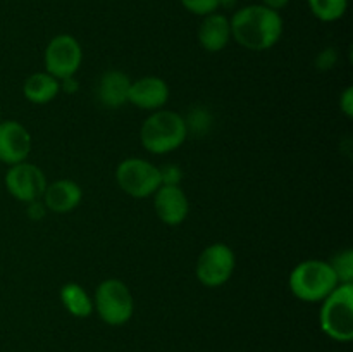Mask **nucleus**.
<instances>
[{
  "label": "nucleus",
  "mask_w": 353,
  "mask_h": 352,
  "mask_svg": "<svg viewBox=\"0 0 353 352\" xmlns=\"http://www.w3.org/2000/svg\"><path fill=\"white\" fill-rule=\"evenodd\" d=\"M309 9L323 23H334L347 14L348 0H307Z\"/></svg>",
  "instance_id": "a211bd4d"
},
{
  "label": "nucleus",
  "mask_w": 353,
  "mask_h": 352,
  "mask_svg": "<svg viewBox=\"0 0 353 352\" xmlns=\"http://www.w3.org/2000/svg\"><path fill=\"white\" fill-rule=\"evenodd\" d=\"M231 40L230 19L221 12L203 17L199 28V41L207 52H221Z\"/></svg>",
  "instance_id": "2eb2a0df"
},
{
  "label": "nucleus",
  "mask_w": 353,
  "mask_h": 352,
  "mask_svg": "<svg viewBox=\"0 0 353 352\" xmlns=\"http://www.w3.org/2000/svg\"><path fill=\"white\" fill-rule=\"evenodd\" d=\"M188 138V123L174 110H154L143 121L140 130V141L150 154L164 155L174 152Z\"/></svg>",
  "instance_id": "f03ea898"
},
{
  "label": "nucleus",
  "mask_w": 353,
  "mask_h": 352,
  "mask_svg": "<svg viewBox=\"0 0 353 352\" xmlns=\"http://www.w3.org/2000/svg\"><path fill=\"white\" fill-rule=\"evenodd\" d=\"M45 209H47V207L41 206V204H38V200L37 202H31L30 204V216L33 217V219H40V217H43Z\"/></svg>",
  "instance_id": "b1692460"
},
{
  "label": "nucleus",
  "mask_w": 353,
  "mask_h": 352,
  "mask_svg": "<svg viewBox=\"0 0 353 352\" xmlns=\"http://www.w3.org/2000/svg\"><path fill=\"white\" fill-rule=\"evenodd\" d=\"M319 326L323 333L336 342H352L353 338V285L340 283L321 302Z\"/></svg>",
  "instance_id": "20e7f679"
},
{
  "label": "nucleus",
  "mask_w": 353,
  "mask_h": 352,
  "mask_svg": "<svg viewBox=\"0 0 353 352\" xmlns=\"http://www.w3.org/2000/svg\"><path fill=\"white\" fill-rule=\"evenodd\" d=\"M131 78L123 71L110 69L103 72L99 81L97 95H99L100 104L107 109H119L124 104H128L130 97Z\"/></svg>",
  "instance_id": "4468645a"
},
{
  "label": "nucleus",
  "mask_w": 353,
  "mask_h": 352,
  "mask_svg": "<svg viewBox=\"0 0 353 352\" xmlns=\"http://www.w3.org/2000/svg\"><path fill=\"white\" fill-rule=\"evenodd\" d=\"M236 266V257L230 245L217 242L210 244L202 251L196 259V280L207 289H217L230 282Z\"/></svg>",
  "instance_id": "0eeeda50"
},
{
  "label": "nucleus",
  "mask_w": 353,
  "mask_h": 352,
  "mask_svg": "<svg viewBox=\"0 0 353 352\" xmlns=\"http://www.w3.org/2000/svg\"><path fill=\"white\" fill-rule=\"evenodd\" d=\"M179 2L188 12L202 17L217 12V9L221 7V0H179Z\"/></svg>",
  "instance_id": "aec40b11"
},
{
  "label": "nucleus",
  "mask_w": 353,
  "mask_h": 352,
  "mask_svg": "<svg viewBox=\"0 0 353 352\" xmlns=\"http://www.w3.org/2000/svg\"><path fill=\"white\" fill-rule=\"evenodd\" d=\"M169 85L159 76H143L131 81L128 102L141 110H159L168 104Z\"/></svg>",
  "instance_id": "f8f14e48"
},
{
  "label": "nucleus",
  "mask_w": 353,
  "mask_h": 352,
  "mask_svg": "<svg viewBox=\"0 0 353 352\" xmlns=\"http://www.w3.org/2000/svg\"><path fill=\"white\" fill-rule=\"evenodd\" d=\"M83 48L72 35H57L48 41L43 54L45 72L55 79H69L81 68Z\"/></svg>",
  "instance_id": "6e6552de"
},
{
  "label": "nucleus",
  "mask_w": 353,
  "mask_h": 352,
  "mask_svg": "<svg viewBox=\"0 0 353 352\" xmlns=\"http://www.w3.org/2000/svg\"><path fill=\"white\" fill-rule=\"evenodd\" d=\"M340 110L345 117L352 119L353 117V86H347L340 97Z\"/></svg>",
  "instance_id": "412c9836"
},
{
  "label": "nucleus",
  "mask_w": 353,
  "mask_h": 352,
  "mask_svg": "<svg viewBox=\"0 0 353 352\" xmlns=\"http://www.w3.org/2000/svg\"><path fill=\"white\" fill-rule=\"evenodd\" d=\"M81 186L72 179H57L47 185L43 192V206L57 214L71 213L81 204Z\"/></svg>",
  "instance_id": "ddd939ff"
},
{
  "label": "nucleus",
  "mask_w": 353,
  "mask_h": 352,
  "mask_svg": "<svg viewBox=\"0 0 353 352\" xmlns=\"http://www.w3.org/2000/svg\"><path fill=\"white\" fill-rule=\"evenodd\" d=\"M116 182L126 195L147 199L162 185L161 168L141 157H128L116 169Z\"/></svg>",
  "instance_id": "423d86ee"
},
{
  "label": "nucleus",
  "mask_w": 353,
  "mask_h": 352,
  "mask_svg": "<svg viewBox=\"0 0 353 352\" xmlns=\"http://www.w3.org/2000/svg\"><path fill=\"white\" fill-rule=\"evenodd\" d=\"M154 207L159 219L169 226L181 224L190 213L188 197L179 185L159 186L154 193Z\"/></svg>",
  "instance_id": "9b49d317"
},
{
  "label": "nucleus",
  "mask_w": 353,
  "mask_h": 352,
  "mask_svg": "<svg viewBox=\"0 0 353 352\" xmlns=\"http://www.w3.org/2000/svg\"><path fill=\"white\" fill-rule=\"evenodd\" d=\"M162 176V185H179V179H181V171L174 166H169V168L161 169Z\"/></svg>",
  "instance_id": "4be33fe9"
},
{
  "label": "nucleus",
  "mask_w": 353,
  "mask_h": 352,
  "mask_svg": "<svg viewBox=\"0 0 353 352\" xmlns=\"http://www.w3.org/2000/svg\"><path fill=\"white\" fill-rule=\"evenodd\" d=\"M262 2V6H265V7H269V9H272V10H281V9H285L286 6H288L290 3V0H261Z\"/></svg>",
  "instance_id": "5701e85b"
},
{
  "label": "nucleus",
  "mask_w": 353,
  "mask_h": 352,
  "mask_svg": "<svg viewBox=\"0 0 353 352\" xmlns=\"http://www.w3.org/2000/svg\"><path fill=\"white\" fill-rule=\"evenodd\" d=\"M290 290L302 302H323L338 285L333 266L323 259H307L290 273Z\"/></svg>",
  "instance_id": "7ed1b4c3"
},
{
  "label": "nucleus",
  "mask_w": 353,
  "mask_h": 352,
  "mask_svg": "<svg viewBox=\"0 0 353 352\" xmlns=\"http://www.w3.org/2000/svg\"><path fill=\"white\" fill-rule=\"evenodd\" d=\"M31 152V135L19 121H0V162L19 164Z\"/></svg>",
  "instance_id": "9d476101"
},
{
  "label": "nucleus",
  "mask_w": 353,
  "mask_h": 352,
  "mask_svg": "<svg viewBox=\"0 0 353 352\" xmlns=\"http://www.w3.org/2000/svg\"><path fill=\"white\" fill-rule=\"evenodd\" d=\"M333 266L334 273L338 276V282L340 283H352L353 280V252L350 248L340 252V254L334 255L333 261L330 262Z\"/></svg>",
  "instance_id": "6ab92c4d"
},
{
  "label": "nucleus",
  "mask_w": 353,
  "mask_h": 352,
  "mask_svg": "<svg viewBox=\"0 0 353 352\" xmlns=\"http://www.w3.org/2000/svg\"><path fill=\"white\" fill-rule=\"evenodd\" d=\"M0 121H2V113H0Z\"/></svg>",
  "instance_id": "393cba45"
},
{
  "label": "nucleus",
  "mask_w": 353,
  "mask_h": 352,
  "mask_svg": "<svg viewBox=\"0 0 353 352\" xmlns=\"http://www.w3.org/2000/svg\"><path fill=\"white\" fill-rule=\"evenodd\" d=\"M6 188L10 195L19 202H37L43 197L47 188V178L38 166L31 162H19V164L9 166L6 173Z\"/></svg>",
  "instance_id": "1a4fd4ad"
},
{
  "label": "nucleus",
  "mask_w": 353,
  "mask_h": 352,
  "mask_svg": "<svg viewBox=\"0 0 353 352\" xmlns=\"http://www.w3.org/2000/svg\"><path fill=\"white\" fill-rule=\"evenodd\" d=\"M231 38L252 52H264L274 47L283 37V17L262 3H252L238 9L230 19Z\"/></svg>",
  "instance_id": "f257e3e1"
},
{
  "label": "nucleus",
  "mask_w": 353,
  "mask_h": 352,
  "mask_svg": "<svg viewBox=\"0 0 353 352\" xmlns=\"http://www.w3.org/2000/svg\"><path fill=\"white\" fill-rule=\"evenodd\" d=\"M93 311H97L100 320L110 326L126 324L134 311L133 295L126 283L117 278L103 280L95 290Z\"/></svg>",
  "instance_id": "39448f33"
},
{
  "label": "nucleus",
  "mask_w": 353,
  "mask_h": 352,
  "mask_svg": "<svg viewBox=\"0 0 353 352\" xmlns=\"http://www.w3.org/2000/svg\"><path fill=\"white\" fill-rule=\"evenodd\" d=\"M62 306L74 317H88L93 313V299L78 283H65L61 289Z\"/></svg>",
  "instance_id": "f3484780"
},
{
  "label": "nucleus",
  "mask_w": 353,
  "mask_h": 352,
  "mask_svg": "<svg viewBox=\"0 0 353 352\" xmlns=\"http://www.w3.org/2000/svg\"><path fill=\"white\" fill-rule=\"evenodd\" d=\"M61 92V83L50 76L48 72H34L28 76L23 85V93L28 102L43 106V104L52 102Z\"/></svg>",
  "instance_id": "dca6fc26"
}]
</instances>
